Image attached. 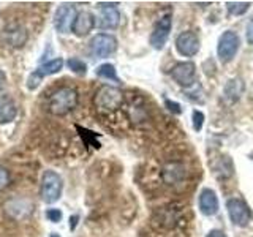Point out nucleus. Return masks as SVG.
<instances>
[{
  "mask_svg": "<svg viewBox=\"0 0 253 237\" xmlns=\"http://www.w3.org/2000/svg\"><path fill=\"white\" fill-rule=\"evenodd\" d=\"M78 221H79V215H71L70 217V228H71V231H75Z\"/></svg>",
  "mask_w": 253,
  "mask_h": 237,
  "instance_id": "c756f323",
  "label": "nucleus"
},
{
  "mask_svg": "<svg viewBox=\"0 0 253 237\" xmlns=\"http://www.w3.org/2000/svg\"><path fill=\"white\" fill-rule=\"evenodd\" d=\"M62 217H63V213L60 209H47L46 210V218L52 221V223H59V221H62Z\"/></svg>",
  "mask_w": 253,
  "mask_h": 237,
  "instance_id": "b1692460",
  "label": "nucleus"
},
{
  "mask_svg": "<svg viewBox=\"0 0 253 237\" xmlns=\"http://www.w3.org/2000/svg\"><path fill=\"white\" fill-rule=\"evenodd\" d=\"M200 47H201L200 37L193 30L180 32L176 38V49L184 57H193V55L200 52Z\"/></svg>",
  "mask_w": 253,
  "mask_h": 237,
  "instance_id": "1a4fd4ad",
  "label": "nucleus"
},
{
  "mask_svg": "<svg viewBox=\"0 0 253 237\" xmlns=\"http://www.w3.org/2000/svg\"><path fill=\"white\" fill-rule=\"evenodd\" d=\"M169 75L180 87L190 89V87L195 85L196 81V65L193 62H177L171 68Z\"/></svg>",
  "mask_w": 253,
  "mask_h": 237,
  "instance_id": "6e6552de",
  "label": "nucleus"
},
{
  "mask_svg": "<svg viewBox=\"0 0 253 237\" xmlns=\"http://www.w3.org/2000/svg\"><path fill=\"white\" fill-rule=\"evenodd\" d=\"M49 237H60V234H57V233H52V234H51Z\"/></svg>",
  "mask_w": 253,
  "mask_h": 237,
  "instance_id": "2f4dec72",
  "label": "nucleus"
},
{
  "mask_svg": "<svg viewBox=\"0 0 253 237\" xmlns=\"http://www.w3.org/2000/svg\"><path fill=\"white\" fill-rule=\"evenodd\" d=\"M198 205H200V210L203 215L206 217H213L217 215L220 210V202H218V196L213 192L212 188H203L200 198H198Z\"/></svg>",
  "mask_w": 253,
  "mask_h": 237,
  "instance_id": "ddd939ff",
  "label": "nucleus"
},
{
  "mask_svg": "<svg viewBox=\"0 0 253 237\" xmlns=\"http://www.w3.org/2000/svg\"><path fill=\"white\" fill-rule=\"evenodd\" d=\"M171 27H172V16L171 13H166L163 14L160 19L155 22V27L152 30L149 38V43L154 49L160 51L165 47L166 41H168L169 34H171Z\"/></svg>",
  "mask_w": 253,
  "mask_h": 237,
  "instance_id": "423d86ee",
  "label": "nucleus"
},
{
  "mask_svg": "<svg viewBox=\"0 0 253 237\" xmlns=\"http://www.w3.org/2000/svg\"><path fill=\"white\" fill-rule=\"evenodd\" d=\"M206 237H228V236L223 231H221V229H211Z\"/></svg>",
  "mask_w": 253,
  "mask_h": 237,
  "instance_id": "c85d7f7f",
  "label": "nucleus"
},
{
  "mask_svg": "<svg viewBox=\"0 0 253 237\" xmlns=\"http://www.w3.org/2000/svg\"><path fill=\"white\" fill-rule=\"evenodd\" d=\"M63 190V180L55 171L47 169L43 172L42 177V187H40V196H42L43 202L54 204L60 199Z\"/></svg>",
  "mask_w": 253,
  "mask_h": 237,
  "instance_id": "7ed1b4c3",
  "label": "nucleus"
},
{
  "mask_svg": "<svg viewBox=\"0 0 253 237\" xmlns=\"http://www.w3.org/2000/svg\"><path fill=\"white\" fill-rule=\"evenodd\" d=\"M241 47V38L233 30H226L220 35L217 43V55L221 63L231 62Z\"/></svg>",
  "mask_w": 253,
  "mask_h": 237,
  "instance_id": "20e7f679",
  "label": "nucleus"
},
{
  "mask_svg": "<svg viewBox=\"0 0 253 237\" xmlns=\"http://www.w3.org/2000/svg\"><path fill=\"white\" fill-rule=\"evenodd\" d=\"M18 116V106L11 97L0 95V125L13 122Z\"/></svg>",
  "mask_w": 253,
  "mask_h": 237,
  "instance_id": "dca6fc26",
  "label": "nucleus"
},
{
  "mask_svg": "<svg viewBox=\"0 0 253 237\" xmlns=\"http://www.w3.org/2000/svg\"><path fill=\"white\" fill-rule=\"evenodd\" d=\"M157 217H158V223H160L162 226L172 228V226L177 225V221L180 218V213L176 207H174V205H169V207L158 209Z\"/></svg>",
  "mask_w": 253,
  "mask_h": 237,
  "instance_id": "a211bd4d",
  "label": "nucleus"
},
{
  "mask_svg": "<svg viewBox=\"0 0 253 237\" xmlns=\"http://www.w3.org/2000/svg\"><path fill=\"white\" fill-rule=\"evenodd\" d=\"M245 38H247L249 44H253V18L247 24V32H245Z\"/></svg>",
  "mask_w": 253,
  "mask_h": 237,
  "instance_id": "cd10ccee",
  "label": "nucleus"
},
{
  "mask_svg": "<svg viewBox=\"0 0 253 237\" xmlns=\"http://www.w3.org/2000/svg\"><path fill=\"white\" fill-rule=\"evenodd\" d=\"M98 78L101 79H108V81H114V82H121V79L117 76V70L113 63H103L97 70H95Z\"/></svg>",
  "mask_w": 253,
  "mask_h": 237,
  "instance_id": "aec40b11",
  "label": "nucleus"
},
{
  "mask_svg": "<svg viewBox=\"0 0 253 237\" xmlns=\"http://www.w3.org/2000/svg\"><path fill=\"white\" fill-rule=\"evenodd\" d=\"M165 106H166V109H168L169 113H172L174 116L182 114V106L179 105L177 101H171V100H168V98H165Z\"/></svg>",
  "mask_w": 253,
  "mask_h": 237,
  "instance_id": "393cba45",
  "label": "nucleus"
},
{
  "mask_svg": "<svg viewBox=\"0 0 253 237\" xmlns=\"http://www.w3.org/2000/svg\"><path fill=\"white\" fill-rule=\"evenodd\" d=\"M98 19L97 26L103 30H114L121 24V13L117 10V3H98Z\"/></svg>",
  "mask_w": 253,
  "mask_h": 237,
  "instance_id": "9b49d317",
  "label": "nucleus"
},
{
  "mask_svg": "<svg viewBox=\"0 0 253 237\" xmlns=\"http://www.w3.org/2000/svg\"><path fill=\"white\" fill-rule=\"evenodd\" d=\"M2 40L10 47H22L29 40L27 29L21 24H10L2 34Z\"/></svg>",
  "mask_w": 253,
  "mask_h": 237,
  "instance_id": "f8f14e48",
  "label": "nucleus"
},
{
  "mask_svg": "<svg viewBox=\"0 0 253 237\" xmlns=\"http://www.w3.org/2000/svg\"><path fill=\"white\" fill-rule=\"evenodd\" d=\"M244 89H245V85H244V81L239 78H233V79H229V81L225 84L223 87V98L228 101V103H236V101H239L241 97H242V93H244Z\"/></svg>",
  "mask_w": 253,
  "mask_h": 237,
  "instance_id": "f3484780",
  "label": "nucleus"
},
{
  "mask_svg": "<svg viewBox=\"0 0 253 237\" xmlns=\"http://www.w3.org/2000/svg\"><path fill=\"white\" fill-rule=\"evenodd\" d=\"M162 177L166 185H179L185 177V166L179 161H169L163 166Z\"/></svg>",
  "mask_w": 253,
  "mask_h": 237,
  "instance_id": "2eb2a0df",
  "label": "nucleus"
},
{
  "mask_svg": "<svg viewBox=\"0 0 253 237\" xmlns=\"http://www.w3.org/2000/svg\"><path fill=\"white\" fill-rule=\"evenodd\" d=\"M117 38L109 34H98L90 41V52L95 59H105L117 51Z\"/></svg>",
  "mask_w": 253,
  "mask_h": 237,
  "instance_id": "0eeeda50",
  "label": "nucleus"
},
{
  "mask_svg": "<svg viewBox=\"0 0 253 237\" xmlns=\"http://www.w3.org/2000/svg\"><path fill=\"white\" fill-rule=\"evenodd\" d=\"M93 105L101 114H111L117 111L124 105V93L119 90L117 87L113 85H101L100 89L95 92Z\"/></svg>",
  "mask_w": 253,
  "mask_h": 237,
  "instance_id": "f257e3e1",
  "label": "nucleus"
},
{
  "mask_svg": "<svg viewBox=\"0 0 253 237\" xmlns=\"http://www.w3.org/2000/svg\"><path fill=\"white\" fill-rule=\"evenodd\" d=\"M95 24H97V19H95V16L90 11H79L76 14L71 32H73L76 37H85L92 32Z\"/></svg>",
  "mask_w": 253,
  "mask_h": 237,
  "instance_id": "4468645a",
  "label": "nucleus"
},
{
  "mask_svg": "<svg viewBox=\"0 0 253 237\" xmlns=\"http://www.w3.org/2000/svg\"><path fill=\"white\" fill-rule=\"evenodd\" d=\"M10 184V172H8L3 166H0V192L5 190Z\"/></svg>",
  "mask_w": 253,
  "mask_h": 237,
  "instance_id": "a878e982",
  "label": "nucleus"
},
{
  "mask_svg": "<svg viewBox=\"0 0 253 237\" xmlns=\"http://www.w3.org/2000/svg\"><path fill=\"white\" fill-rule=\"evenodd\" d=\"M5 82H6V76H5V73L2 70H0V90L3 89V85H5Z\"/></svg>",
  "mask_w": 253,
  "mask_h": 237,
  "instance_id": "7c9ffc66",
  "label": "nucleus"
},
{
  "mask_svg": "<svg viewBox=\"0 0 253 237\" xmlns=\"http://www.w3.org/2000/svg\"><path fill=\"white\" fill-rule=\"evenodd\" d=\"M62 67H63V60L57 57V59H52V60H49V62L43 63L42 67H38V68L35 70V73L43 79L44 76H49V75L59 73V71L62 70Z\"/></svg>",
  "mask_w": 253,
  "mask_h": 237,
  "instance_id": "6ab92c4d",
  "label": "nucleus"
},
{
  "mask_svg": "<svg viewBox=\"0 0 253 237\" xmlns=\"http://www.w3.org/2000/svg\"><path fill=\"white\" fill-rule=\"evenodd\" d=\"M192 120H193V130L195 131H201L203 125H204V113H203V111L195 109L192 113Z\"/></svg>",
  "mask_w": 253,
  "mask_h": 237,
  "instance_id": "5701e85b",
  "label": "nucleus"
},
{
  "mask_svg": "<svg viewBox=\"0 0 253 237\" xmlns=\"http://www.w3.org/2000/svg\"><path fill=\"white\" fill-rule=\"evenodd\" d=\"M226 210L229 220L233 221V225L237 228H245L250 225L252 221V210L249 204L241 198H231L226 201Z\"/></svg>",
  "mask_w": 253,
  "mask_h": 237,
  "instance_id": "39448f33",
  "label": "nucleus"
},
{
  "mask_svg": "<svg viewBox=\"0 0 253 237\" xmlns=\"http://www.w3.org/2000/svg\"><path fill=\"white\" fill-rule=\"evenodd\" d=\"M67 67L73 71L75 75H79V76H84L87 73V65H85V62L83 60H79L76 57H70L67 60Z\"/></svg>",
  "mask_w": 253,
  "mask_h": 237,
  "instance_id": "4be33fe9",
  "label": "nucleus"
},
{
  "mask_svg": "<svg viewBox=\"0 0 253 237\" xmlns=\"http://www.w3.org/2000/svg\"><path fill=\"white\" fill-rule=\"evenodd\" d=\"M78 105V92L73 87H62L49 98V113L54 116H67Z\"/></svg>",
  "mask_w": 253,
  "mask_h": 237,
  "instance_id": "f03ea898",
  "label": "nucleus"
},
{
  "mask_svg": "<svg viewBox=\"0 0 253 237\" xmlns=\"http://www.w3.org/2000/svg\"><path fill=\"white\" fill-rule=\"evenodd\" d=\"M40 82H42V78H40L35 71L32 73L30 76H29V79H27V89L29 90H35L37 87L40 85Z\"/></svg>",
  "mask_w": 253,
  "mask_h": 237,
  "instance_id": "bb28decb",
  "label": "nucleus"
},
{
  "mask_svg": "<svg viewBox=\"0 0 253 237\" xmlns=\"http://www.w3.org/2000/svg\"><path fill=\"white\" fill-rule=\"evenodd\" d=\"M76 8L73 3H62L54 14V27L59 34H68L73 27V22L76 19Z\"/></svg>",
  "mask_w": 253,
  "mask_h": 237,
  "instance_id": "9d476101",
  "label": "nucleus"
},
{
  "mask_svg": "<svg viewBox=\"0 0 253 237\" xmlns=\"http://www.w3.org/2000/svg\"><path fill=\"white\" fill-rule=\"evenodd\" d=\"M226 10L229 14L233 16H242L249 11L250 8V2H226Z\"/></svg>",
  "mask_w": 253,
  "mask_h": 237,
  "instance_id": "412c9836",
  "label": "nucleus"
}]
</instances>
